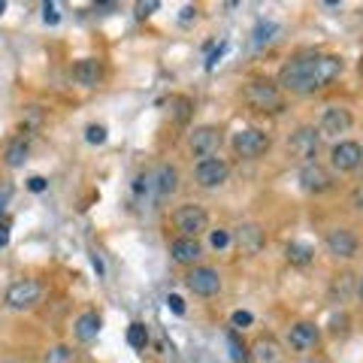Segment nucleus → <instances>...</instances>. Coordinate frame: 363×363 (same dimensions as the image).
<instances>
[{
    "instance_id": "1",
    "label": "nucleus",
    "mask_w": 363,
    "mask_h": 363,
    "mask_svg": "<svg viewBox=\"0 0 363 363\" xmlns=\"http://www.w3.org/2000/svg\"><path fill=\"white\" fill-rule=\"evenodd\" d=\"M342 70H345V64L339 55H327V52L297 55V58L281 64L279 88L291 91V94H312V91L330 88L342 76Z\"/></svg>"
},
{
    "instance_id": "2",
    "label": "nucleus",
    "mask_w": 363,
    "mask_h": 363,
    "mask_svg": "<svg viewBox=\"0 0 363 363\" xmlns=\"http://www.w3.org/2000/svg\"><path fill=\"white\" fill-rule=\"evenodd\" d=\"M242 100L255 112H264V116H276V112L285 109V94H281V88L272 85V82H264V79L248 82L242 91Z\"/></svg>"
},
{
    "instance_id": "3",
    "label": "nucleus",
    "mask_w": 363,
    "mask_h": 363,
    "mask_svg": "<svg viewBox=\"0 0 363 363\" xmlns=\"http://www.w3.org/2000/svg\"><path fill=\"white\" fill-rule=\"evenodd\" d=\"M173 227L182 236H188V240H197L200 233L209 230V215L197 203H185V206H179L173 212Z\"/></svg>"
},
{
    "instance_id": "4",
    "label": "nucleus",
    "mask_w": 363,
    "mask_h": 363,
    "mask_svg": "<svg viewBox=\"0 0 363 363\" xmlns=\"http://www.w3.org/2000/svg\"><path fill=\"white\" fill-rule=\"evenodd\" d=\"M224 136H221V128H215V124H203V128H194L188 136V149L194 157H200V161H206V157H212L215 152L221 149Z\"/></svg>"
},
{
    "instance_id": "5",
    "label": "nucleus",
    "mask_w": 363,
    "mask_h": 363,
    "mask_svg": "<svg viewBox=\"0 0 363 363\" xmlns=\"http://www.w3.org/2000/svg\"><path fill=\"white\" fill-rule=\"evenodd\" d=\"M269 136L257 128H242L240 133H233V152L245 157V161H255V157L269 152Z\"/></svg>"
},
{
    "instance_id": "6",
    "label": "nucleus",
    "mask_w": 363,
    "mask_h": 363,
    "mask_svg": "<svg viewBox=\"0 0 363 363\" xmlns=\"http://www.w3.org/2000/svg\"><path fill=\"white\" fill-rule=\"evenodd\" d=\"M288 149H291V155L297 157V161L315 164L318 152H321V130H315V128H300V130H294L291 140H288Z\"/></svg>"
},
{
    "instance_id": "7",
    "label": "nucleus",
    "mask_w": 363,
    "mask_h": 363,
    "mask_svg": "<svg viewBox=\"0 0 363 363\" xmlns=\"http://www.w3.org/2000/svg\"><path fill=\"white\" fill-rule=\"evenodd\" d=\"M43 297V285L37 279H18L6 288V306L9 309H30Z\"/></svg>"
},
{
    "instance_id": "8",
    "label": "nucleus",
    "mask_w": 363,
    "mask_h": 363,
    "mask_svg": "<svg viewBox=\"0 0 363 363\" xmlns=\"http://www.w3.org/2000/svg\"><path fill=\"white\" fill-rule=\"evenodd\" d=\"M185 285L191 294H197V297H215V294L221 291V276H218V269H212V267H191L185 276Z\"/></svg>"
},
{
    "instance_id": "9",
    "label": "nucleus",
    "mask_w": 363,
    "mask_h": 363,
    "mask_svg": "<svg viewBox=\"0 0 363 363\" xmlns=\"http://www.w3.org/2000/svg\"><path fill=\"white\" fill-rule=\"evenodd\" d=\"M227 176H230V164L221 161V157H206L194 167V179L200 188H218L227 182Z\"/></svg>"
},
{
    "instance_id": "10",
    "label": "nucleus",
    "mask_w": 363,
    "mask_h": 363,
    "mask_svg": "<svg viewBox=\"0 0 363 363\" xmlns=\"http://www.w3.org/2000/svg\"><path fill=\"white\" fill-rule=\"evenodd\" d=\"M330 164H333V169H339V173H351V169H357L363 164V145L354 143V140L336 143L330 149Z\"/></svg>"
},
{
    "instance_id": "11",
    "label": "nucleus",
    "mask_w": 363,
    "mask_h": 363,
    "mask_svg": "<svg viewBox=\"0 0 363 363\" xmlns=\"http://www.w3.org/2000/svg\"><path fill=\"white\" fill-rule=\"evenodd\" d=\"M300 185L303 191H309V194H324V191L333 188V176L330 169H324L321 164H303L300 167Z\"/></svg>"
},
{
    "instance_id": "12",
    "label": "nucleus",
    "mask_w": 363,
    "mask_h": 363,
    "mask_svg": "<svg viewBox=\"0 0 363 363\" xmlns=\"http://www.w3.org/2000/svg\"><path fill=\"white\" fill-rule=\"evenodd\" d=\"M324 242H327V252L339 260H351L357 255V236L351 230H345V227H333Z\"/></svg>"
},
{
    "instance_id": "13",
    "label": "nucleus",
    "mask_w": 363,
    "mask_h": 363,
    "mask_svg": "<svg viewBox=\"0 0 363 363\" xmlns=\"http://www.w3.org/2000/svg\"><path fill=\"white\" fill-rule=\"evenodd\" d=\"M348 128H351V112L345 106H327L324 116H321V124H318L321 136H339Z\"/></svg>"
},
{
    "instance_id": "14",
    "label": "nucleus",
    "mask_w": 363,
    "mask_h": 363,
    "mask_svg": "<svg viewBox=\"0 0 363 363\" xmlns=\"http://www.w3.org/2000/svg\"><path fill=\"white\" fill-rule=\"evenodd\" d=\"M169 255L182 267H197V260L203 257V245L197 240H188V236H179V240L169 242Z\"/></svg>"
},
{
    "instance_id": "15",
    "label": "nucleus",
    "mask_w": 363,
    "mask_h": 363,
    "mask_svg": "<svg viewBox=\"0 0 363 363\" xmlns=\"http://www.w3.org/2000/svg\"><path fill=\"white\" fill-rule=\"evenodd\" d=\"M73 79L82 88H97L100 82H104V64H100L97 58H82L73 64Z\"/></svg>"
},
{
    "instance_id": "16",
    "label": "nucleus",
    "mask_w": 363,
    "mask_h": 363,
    "mask_svg": "<svg viewBox=\"0 0 363 363\" xmlns=\"http://www.w3.org/2000/svg\"><path fill=\"white\" fill-rule=\"evenodd\" d=\"M288 342L294 351H309L318 345V327L312 321H300V324H294L291 327V333H288Z\"/></svg>"
},
{
    "instance_id": "17",
    "label": "nucleus",
    "mask_w": 363,
    "mask_h": 363,
    "mask_svg": "<svg viewBox=\"0 0 363 363\" xmlns=\"http://www.w3.org/2000/svg\"><path fill=\"white\" fill-rule=\"evenodd\" d=\"M100 327H104V318H100L97 312H85V315H79L76 318V339L79 342H94L97 333H100Z\"/></svg>"
},
{
    "instance_id": "18",
    "label": "nucleus",
    "mask_w": 363,
    "mask_h": 363,
    "mask_svg": "<svg viewBox=\"0 0 363 363\" xmlns=\"http://www.w3.org/2000/svg\"><path fill=\"white\" fill-rule=\"evenodd\" d=\"M155 191H157V200L173 197L179 191V169L164 164L161 169H157V176H155Z\"/></svg>"
},
{
    "instance_id": "19",
    "label": "nucleus",
    "mask_w": 363,
    "mask_h": 363,
    "mask_svg": "<svg viewBox=\"0 0 363 363\" xmlns=\"http://www.w3.org/2000/svg\"><path fill=\"white\" fill-rule=\"evenodd\" d=\"M236 240H240V248L245 255H257L260 248H264L267 236H264V230H260L257 224H242L240 233H236Z\"/></svg>"
},
{
    "instance_id": "20",
    "label": "nucleus",
    "mask_w": 363,
    "mask_h": 363,
    "mask_svg": "<svg viewBox=\"0 0 363 363\" xmlns=\"http://www.w3.org/2000/svg\"><path fill=\"white\" fill-rule=\"evenodd\" d=\"M252 363H285V351L276 339H257L252 351Z\"/></svg>"
},
{
    "instance_id": "21",
    "label": "nucleus",
    "mask_w": 363,
    "mask_h": 363,
    "mask_svg": "<svg viewBox=\"0 0 363 363\" xmlns=\"http://www.w3.org/2000/svg\"><path fill=\"white\" fill-rule=\"evenodd\" d=\"M28 152H30V143L25 140V136H16V140H9L6 149H4V164L18 169L21 164L28 161Z\"/></svg>"
},
{
    "instance_id": "22",
    "label": "nucleus",
    "mask_w": 363,
    "mask_h": 363,
    "mask_svg": "<svg viewBox=\"0 0 363 363\" xmlns=\"http://www.w3.org/2000/svg\"><path fill=\"white\" fill-rule=\"evenodd\" d=\"M285 257H288V264H294V267H309L315 260V248L306 245V242H291L285 248Z\"/></svg>"
},
{
    "instance_id": "23",
    "label": "nucleus",
    "mask_w": 363,
    "mask_h": 363,
    "mask_svg": "<svg viewBox=\"0 0 363 363\" xmlns=\"http://www.w3.org/2000/svg\"><path fill=\"white\" fill-rule=\"evenodd\" d=\"M76 360H79V354L70 345H55L45 351V357H43V363H76Z\"/></svg>"
},
{
    "instance_id": "24",
    "label": "nucleus",
    "mask_w": 363,
    "mask_h": 363,
    "mask_svg": "<svg viewBox=\"0 0 363 363\" xmlns=\"http://www.w3.org/2000/svg\"><path fill=\"white\" fill-rule=\"evenodd\" d=\"M128 345L130 348H145L149 345V327L145 324H130L128 327Z\"/></svg>"
},
{
    "instance_id": "25",
    "label": "nucleus",
    "mask_w": 363,
    "mask_h": 363,
    "mask_svg": "<svg viewBox=\"0 0 363 363\" xmlns=\"http://www.w3.org/2000/svg\"><path fill=\"white\" fill-rule=\"evenodd\" d=\"M227 345H230V357H233V363H248V351H245V345L240 342V336H236L233 330L227 333Z\"/></svg>"
},
{
    "instance_id": "26",
    "label": "nucleus",
    "mask_w": 363,
    "mask_h": 363,
    "mask_svg": "<svg viewBox=\"0 0 363 363\" xmlns=\"http://www.w3.org/2000/svg\"><path fill=\"white\" fill-rule=\"evenodd\" d=\"M279 28L272 25V21H260V25L255 28V45H267V43H272L276 37H272V33H276Z\"/></svg>"
},
{
    "instance_id": "27",
    "label": "nucleus",
    "mask_w": 363,
    "mask_h": 363,
    "mask_svg": "<svg viewBox=\"0 0 363 363\" xmlns=\"http://www.w3.org/2000/svg\"><path fill=\"white\" fill-rule=\"evenodd\" d=\"M85 140L91 145H104L106 143V128H104V124H88V128H85Z\"/></svg>"
},
{
    "instance_id": "28",
    "label": "nucleus",
    "mask_w": 363,
    "mask_h": 363,
    "mask_svg": "<svg viewBox=\"0 0 363 363\" xmlns=\"http://www.w3.org/2000/svg\"><path fill=\"white\" fill-rule=\"evenodd\" d=\"M43 21L45 25H58L61 21V13H58V4H43Z\"/></svg>"
},
{
    "instance_id": "29",
    "label": "nucleus",
    "mask_w": 363,
    "mask_h": 363,
    "mask_svg": "<svg viewBox=\"0 0 363 363\" xmlns=\"http://www.w3.org/2000/svg\"><path fill=\"white\" fill-rule=\"evenodd\" d=\"M157 6H161L157 0H145V4H136V6H133V9H136V18H149Z\"/></svg>"
},
{
    "instance_id": "30",
    "label": "nucleus",
    "mask_w": 363,
    "mask_h": 363,
    "mask_svg": "<svg viewBox=\"0 0 363 363\" xmlns=\"http://www.w3.org/2000/svg\"><path fill=\"white\" fill-rule=\"evenodd\" d=\"M209 242H212V248H227V245H230V233H227V230H212Z\"/></svg>"
},
{
    "instance_id": "31",
    "label": "nucleus",
    "mask_w": 363,
    "mask_h": 363,
    "mask_svg": "<svg viewBox=\"0 0 363 363\" xmlns=\"http://www.w3.org/2000/svg\"><path fill=\"white\" fill-rule=\"evenodd\" d=\"M45 188H49V182H45L43 176H30L28 179V191H33V194H43Z\"/></svg>"
},
{
    "instance_id": "32",
    "label": "nucleus",
    "mask_w": 363,
    "mask_h": 363,
    "mask_svg": "<svg viewBox=\"0 0 363 363\" xmlns=\"http://www.w3.org/2000/svg\"><path fill=\"white\" fill-rule=\"evenodd\" d=\"M252 312H242V309H236L233 312V327H252Z\"/></svg>"
},
{
    "instance_id": "33",
    "label": "nucleus",
    "mask_w": 363,
    "mask_h": 363,
    "mask_svg": "<svg viewBox=\"0 0 363 363\" xmlns=\"http://www.w3.org/2000/svg\"><path fill=\"white\" fill-rule=\"evenodd\" d=\"M167 306H169V309H173L176 315H185V300H182L179 294H169V297H167Z\"/></svg>"
},
{
    "instance_id": "34",
    "label": "nucleus",
    "mask_w": 363,
    "mask_h": 363,
    "mask_svg": "<svg viewBox=\"0 0 363 363\" xmlns=\"http://www.w3.org/2000/svg\"><path fill=\"white\" fill-rule=\"evenodd\" d=\"M197 16H200V9L197 6H185V9H182V25H188V21H197Z\"/></svg>"
},
{
    "instance_id": "35",
    "label": "nucleus",
    "mask_w": 363,
    "mask_h": 363,
    "mask_svg": "<svg viewBox=\"0 0 363 363\" xmlns=\"http://www.w3.org/2000/svg\"><path fill=\"white\" fill-rule=\"evenodd\" d=\"M224 49H227V43H221V45H218V49H215V52L209 55V61H206V70H212V67H215V64H218V61H221V55H224Z\"/></svg>"
},
{
    "instance_id": "36",
    "label": "nucleus",
    "mask_w": 363,
    "mask_h": 363,
    "mask_svg": "<svg viewBox=\"0 0 363 363\" xmlns=\"http://www.w3.org/2000/svg\"><path fill=\"white\" fill-rule=\"evenodd\" d=\"M118 9V4H94V13H100V16H109V13H116Z\"/></svg>"
},
{
    "instance_id": "37",
    "label": "nucleus",
    "mask_w": 363,
    "mask_h": 363,
    "mask_svg": "<svg viewBox=\"0 0 363 363\" xmlns=\"http://www.w3.org/2000/svg\"><path fill=\"white\" fill-rule=\"evenodd\" d=\"M9 245V224H0V248Z\"/></svg>"
},
{
    "instance_id": "38",
    "label": "nucleus",
    "mask_w": 363,
    "mask_h": 363,
    "mask_svg": "<svg viewBox=\"0 0 363 363\" xmlns=\"http://www.w3.org/2000/svg\"><path fill=\"white\" fill-rule=\"evenodd\" d=\"M91 264H94V269H97V276H100V272H104V260H100V255L94 252V255H91Z\"/></svg>"
},
{
    "instance_id": "39",
    "label": "nucleus",
    "mask_w": 363,
    "mask_h": 363,
    "mask_svg": "<svg viewBox=\"0 0 363 363\" xmlns=\"http://www.w3.org/2000/svg\"><path fill=\"white\" fill-rule=\"evenodd\" d=\"M357 294H360V300H363V279L357 281Z\"/></svg>"
},
{
    "instance_id": "40",
    "label": "nucleus",
    "mask_w": 363,
    "mask_h": 363,
    "mask_svg": "<svg viewBox=\"0 0 363 363\" xmlns=\"http://www.w3.org/2000/svg\"><path fill=\"white\" fill-rule=\"evenodd\" d=\"M6 13V4H4V0H0V16H4Z\"/></svg>"
},
{
    "instance_id": "41",
    "label": "nucleus",
    "mask_w": 363,
    "mask_h": 363,
    "mask_svg": "<svg viewBox=\"0 0 363 363\" xmlns=\"http://www.w3.org/2000/svg\"><path fill=\"white\" fill-rule=\"evenodd\" d=\"M303 363H324V360H315V357H312V360H303Z\"/></svg>"
},
{
    "instance_id": "42",
    "label": "nucleus",
    "mask_w": 363,
    "mask_h": 363,
    "mask_svg": "<svg viewBox=\"0 0 363 363\" xmlns=\"http://www.w3.org/2000/svg\"><path fill=\"white\" fill-rule=\"evenodd\" d=\"M360 76H363V58H360Z\"/></svg>"
}]
</instances>
